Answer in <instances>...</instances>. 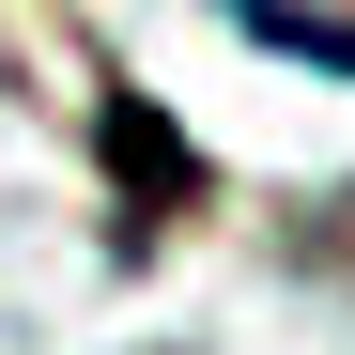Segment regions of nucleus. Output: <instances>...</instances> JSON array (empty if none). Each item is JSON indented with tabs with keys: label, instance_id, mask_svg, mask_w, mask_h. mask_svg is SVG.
Returning <instances> with one entry per match:
<instances>
[{
	"label": "nucleus",
	"instance_id": "nucleus-1",
	"mask_svg": "<svg viewBox=\"0 0 355 355\" xmlns=\"http://www.w3.org/2000/svg\"><path fill=\"white\" fill-rule=\"evenodd\" d=\"M232 31H248V46H278V62L355 78V0H232Z\"/></svg>",
	"mask_w": 355,
	"mask_h": 355
}]
</instances>
